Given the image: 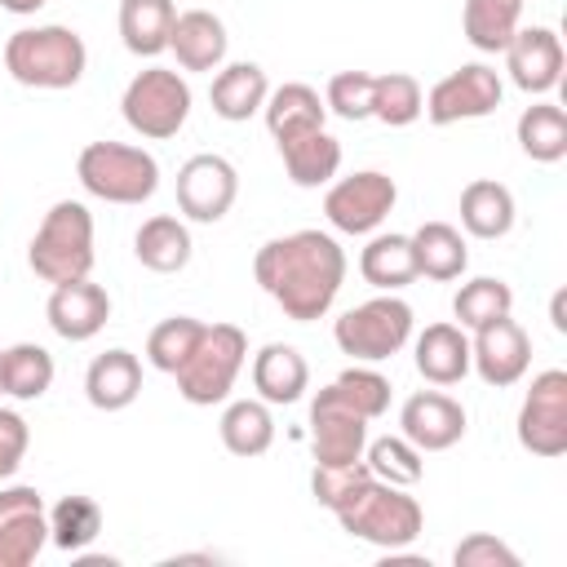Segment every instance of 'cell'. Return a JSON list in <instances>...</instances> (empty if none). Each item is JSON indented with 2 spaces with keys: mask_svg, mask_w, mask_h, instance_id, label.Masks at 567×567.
<instances>
[{
  "mask_svg": "<svg viewBox=\"0 0 567 567\" xmlns=\"http://www.w3.org/2000/svg\"><path fill=\"white\" fill-rule=\"evenodd\" d=\"M239 195V173L226 155H190L177 168V208L190 221H221Z\"/></svg>",
  "mask_w": 567,
  "mask_h": 567,
  "instance_id": "obj_12",
  "label": "cell"
},
{
  "mask_svg": "<svg viewBox=\"0 0 567 567\" xmlns=\"http://www.w3.org/2000/svg\"><path fill=\"white\" fill-rule=\"evenodd\" d=\"M75 177L106 204H142L159 186V164L151 151L128 142H89L75 159Z\"/></svg>",
  "mask_w": 567,
  "mask_h": 567,
  "instance_id": "obj_5",
  "label": "cell"
},
{
  "mask_svg": "<svg viewBox=\"0 0 567 567\" xmlns=\"http://www.w3.org/2000/svg\"><path fill=\"white\" fill-rule=\"evenodd\" d=\"M363 461H368L372 478L394 483V487H416V483H421V474H425L421 452H416L403 434H385V439L368 443V447H363Z\"/></svg>",
  "mask_w": 567,
  "mask_h": 567,
  "instance_id": "obj_38",
  "label": "cell"
},
{
  "mask_svg": "<svg viewBox=\"0 0 567 567\" xmlns=\"http://www.w3.org/2000/svg\"><path fill=\"white\" fill-rule=\"evenodd\" d=\"M120 111H124V124L133 133H142L151 142H164L190 115V84L168 66H146L128 80V89L120 97Z\"/></svg>",
  "mask_w": 567,
  "mask_h": 567,
  "instance_id": "obj_8",
  "label": "cell"
},
{
  "mask_svg": "<svg viewBox=\"0 0 567 567\" xmlns=\"http://www.w3.org/2000/svg\"><path fill=\"white\" fill-rule=\"evenodd\" d=\"M518 443L532 456H563L567 452V372L545 368L532 377V390L518 408Z\"/></svg>",
  "mask_w": 567,
  "mask_h": 567,
  "instance_id": "obj_9",
  "label": "cell"
},
{
  "mask_svg": "<svg viewBox=\"0 0 567 567\" xmlns=\"http://www.w3.org/2000/svg\"><path fill=\"white\" fill-rule=\"evenodd\" d=\"M248 359V337L235 323H204L195 350L186 354V363L173 372L177 377V394L195 408H213L230 394L239 368Z\"/></svg>",
  "mask_w": 567,
  "mask_h": 567,
  "instance_id": "obj_6",
  "label": "cell"
},
{
  "mask_svg": "<svg viewBox=\"0 0 567 567\" xmlns=\"http://www.w3.org/2000/svg\"><path fill=\"white\" fill-rule=\"evenodd\" d=\"M53 385V354L35 341H18L4 350V394L13 399H40Z\"/></svg>",
  "mask_w": 567,
  "mask_h": 567,
  "instance_id": "obj_37",
  "label": "cell"
},
{
  "mask_svg": "<svg viewBox=\"0 0 567 567\" xmlns=\"http://www.w3.org/2000/svg\"><path fill=\"white\" fill-rule=\"evenodd\" d=\"M0 394H4V350H0Z\"/></svg>",
  "mask_w": 567,
  "mask_h": 567,
  "instance_id": "obj_47",
  "label": "cell"
},
{
  "mask_svg": "<svg viewBox=\"0 0 567 567\" xmlns=\"http://www.w3.org/2000/svg\"><path fill=\"white\" fill-rule=\"evenodd\" d=\"M421 106H425V93H421L416 75H408V71L372 75V120H381L390 128H403L421 115Z\"/></svg>",
  "mask_w": 567,
  "mask_h": 567,
  "instance_id": "obj_36",
  "label": "cell"
},
{
  "mask_svg": "<svg viewBox=\"0 0 567 567\" xmlns=\"http://www.w3.org/2000/svg\"><path fill=\"white\" fill-rule=\"evenodd\" d=\"M332 337L341 346V354L350 359H363V363H381L390 354H399L412 337V306L394 292L385 297H372L354 310H346L337 323H332Z\"/></svg>",
  "mask_w": 567,
  "mask_h": 567,
  "instance_id": "obj_7",
  "label": "cell"
},
{
  "mask_svg": "<svg viewBox=\"0 0 567 567\" xmlns=\"http://www.w3.org/2000/svg\"><path fill=\"white\" fill-rule=\"evenodd\" d=\"M266 93H270V84H266V71L257 62H230V66H217L208 102L221 120L239 124L266 106Z\"/></svg>",
  "mask_w": 567,
  "mask_h": 567,
  "instance_id": "obj_23",
  "label": "cell"
},
{
  "mask_svg": "<svg viewBox=\"0 0 567 567\" xmlns=\"http://www.w3.org/2000/svg\"><path fill=\"white\" fill-rule=\"evenodd\" d=\"M199 332H204V323L190 319V315H173V319L155 323L151 337H146V359H151V368H159V372L173 377V372L186 363V354L195 350Z\"/></svg>",
  "mask_w": 567,
  "mask_h": 567,
  "instance_id": "obj_39",
  "label": "cell"
},
{
  "mask_svg": "<svg viewBox=\"0 0 567 567\" xmlns=\"http://www.w3.org/2000/svg\"><path fill=\"white\" fill-rule=\"evenodd\" d=\"M399 434L416 452H447L465 434V408L443 390H416L399 412Z\"/></svg>",
  "mask_w": 567,
  "mask_h": 567,
  "instance_id": "obj_16",
  "label": "cell"
},
{
  "mask_svg": "<svg viewBox=\"0 0 567 567\" xmlns=\"http://www.w3.org/2000/svg\"><path fill=\"white\" fill-rule=\"evenodd\" d=\"M49 0H0V9H9V13H35V9H44Z\"/></svg>",
  "mask_w": 567,
  "mask_h": 567,
  "instance_id": "obj_45",
  "label": "cell"
},
{
  "mask_svg": "<svg viewBox=\"0 0 567 567\" xmlns=\"http://www.w3.org/2000/svg\"><path fill=\"white\" fill-rule=\"evenodd\" d=\"M394 199H399L394 177H385V173H377V168H363V173H350V177H341V182L328 186V195H323V217H328L341 235H368V230H377V226L390 217Z\"/></svg>",
  "mask_w": 567,
  "mask_h": 567,
  "instance_id": "obj_10",
  "label": "cell"
},
{
  "mask_svg": "<svg viewBox=\"0 0 567 567\" xmlns=\"http://www.w3.org/2000/svg\"><path fill=\"white\" fill-rule=\"evenodd\" d=\"M323 106L341 120H368L372 115V75L368 71H337L328 80Z\"/></svg>",
  "mask_w": 567,
  "mask_h": 567,
  "instance_id": "obj_41",
  "label": "cell"
},
{
  "mask_svg": "<svg viewBox=\"0 0 567 567\" xmlns=\"http://www.w3.org/2000/svg\"><path fill=\"white\" fill-rule=\"evenodd\" d=\"M266 128L275 142H288V137H301L310 128H323V97L310 89V84H279L275 93H266Z\"/></svg>",
  "mask_w": 567,
  "mask_h": 567,
  "instance_id": "obj_24",
  "label": "cell"
},
{
  "mask_svg": "<svg viewBox=\"0 0 567 567\" xmlns=\"http://www.w3.org/2000/svg\"><path fill=\"white\" fill-rule=\"evenodd\" d=\"M509 310H514V288L505 279H492V275L461 284L456 297H452V315H456V323L465 332H478V328L505 319Z\"/></svg>",
  "mask_w": 567,
  "mask_h": 567,
  "instance_id": "obj_33",
  "label": "cell"
},
{
  "mask_svg": "<svg viewBox=\"0 0 567 567\" xmlns=\"http://www.w3.org/2000/svg\"><path fill=\"white\" fill-rule=\"evenodd\" d=\"M279 155H284V168H288L292 186H323L341 168V142L328 128H310L301 137L279 142Z\"/></svg>",
  "mask_w": 567,
  "mask_h": 567,
  "instance_id": "obj_25",
  "label": "cell"
},
{
  "mask_svg": "<svg viewBox=\"0 0 567 567\" xmlns=\"http://www.w3.org/2000/svg\"><path fill=\"white\" fill-rule=\"evenodd\" d=\"M310 447H315V461L319 465H350V461H363V447H368V421L341 403L332 394V385H323L310 403Z\"/></svg>",
  "mask_w": 567,
  "mask_h": 567,
  "instance_id": "obj_14",
  "label": "cell"
},
{
  "mask_svg": "<svg viewBox=\"0 0 567 567\" xmlns=\"http://www.w3.org/2000/svg\"><path fill=\"white\" fill-rule=\"evenodd\" d=\"M368 474H372L368 461H350V465H319V461H315V470H310V496H315L323 509H337Z\"/></svg>",
  "mask_w": 567,
  "mask_h": 567,
  "instance_id": "obj_42",
  "label": "cell"
},
{
  "mask_svg": "<svg viewBox=\"0 0 567 567\" xmlns=\"http://www.w3.org/2000/svg\"><path fill=\"white\" fill-rule=\"evenodd\" d=\"M49 328L62 337V341H89L106 328L111 319V297L102 284L93 279H71V284H53L49 292Z\"/></svg>",
  "mask_w": 567,
  "mask_h": 567,
  "instance_id": "obj_18",
  "label": "cell"
},
{
  "mask_svg": "<svg viewBox=\"0 0 567 567\" xmlns=\"http://www.w3.org/2000/svg\"><path fill=\"white\" fill-rule=\"evenodd\" d=\"M102 532V509L93 496H62L53 509H49V545L66 549V554H80L97 540Z\"/></svg>",
  "mask_w": 567,
  "mask_h": 567,
  "instance_id": "obj_35",
  "label": "cell"
},
{
  "mask_svg": "<svg viewBox=\"0 0 567 567\" xmlns=\"http://www.w3.org/2000/svg\"><path fill=\"white\" fill-rule=\"evenodd\" d=\"M527 363H532V337L509 315L496 319V323H487V328H478L474 341H470V368L487 385H496V390L523 381Z\"/></svg>",
  "mask_w": 567,
  "mask_h": 567,
  "instance_id": "obj_15",
  "label": "cell"
},
{
  "mask_svg": "<svg viewBox=\"0 0 567 567\" xmlns=\"http://www.w3.org/2000/svg\"><path fill=\"white\" fill-rule=\"evenodd\" d=\"M252 385H257V394L266 403H297L306 394V385H310V368H306L297 346L270 341L252 359Z\"/></svg>",
  "mask_w": 567,
  "mask_h": 567,
  "instance_id": "obj_22",
  "label": "cell"
},
{
  "mask_svg": "<svg viewBox=\"0 0 567 567\" xmlns=\"http://www.w3.org/2000/svg\"><path fill=\"white\" fill-rule=\"evenodd\" d=\"M523 18V0H465V40L478 53H505Z\"/></svg>",
  "mask_w": 567,
  "mask_h": 567,
  "instance_id": "obj_32",
  "label": "cell"
},
{
  "mask_svg": "<svg viewBox=\"0 0 567 567\" xmlns=\"http://www.w3.org/2000/svg\"><path fill=\"white\" fill-rule=\"evenodd\" d=\"M221 443L235 456H261L275 443V416L266 408V399H235L221 412Z\"/></svg>",
  "mask_w": 567,
  "mask_h": 567,
  "instance_id": "obj_31",
  "label": "cell"
},
{
  "mask_svg": "<svg viewBox=\"0 0 567 567\" xmlns=\"http://www.w3.org/2000/svg\"><path fill=\"white\" fill-rule=\"evenodd\" d=\"M84 394L97 412H124L142 394V363L133 350H106L84 372Z\"/></svg>",
  "mask_w": 567,
  "mask_h": 567,
  "instance_id": "obj_20",
  "label": "cell"
},
{
  "mask_svg": "<svg viewBox=\"0 0 567 567\" xmlns=\"http://www.w3.org/2000/svg\"><path fill=\"white\" fill-rule=\"evenodd\" d=\"M89 66V49L71 27H22L4 40V71L27 89H71Z\"/></svg>",
  "mask_w": 567,
  "mask_h": 567,
  "instance_id": "obj_3",
  "label": "cell"
},
{
  "mask_svg": "<svg viewBox=\"0 0 567 567\" xmlns=\"http://www.w3.org/2000/svg\"><path fill=\"white\" fill-rule=\"evenodd\" d=\"M452 563L456 567H518V554L505 540H496L487 532H474L452 549Z\"/></svg>",
  "mask_w": 567,
  "mask_h": 567,
  "instance_id": "obj_43",
  "label": "cell"
},
{
  "mask_svg": "<svg viewBox=\"0 0 567 567\" xmlns=\"http://www.w3.org/2000/svg\"><path fill=\"white\" fill-rule=\"evenodd\" d=\"M412 257H416V275L439 279V284L461 279V270L470 266L465 239H461V230L447 226V221H425V226H416V235H412Z\"/></svg>",
  "mask_w": 567,
  "mask_h": 567,
  "instance_id": "obj_29",
  "label": "cell"
},
{
  "mask_svg": "<svg viewBox=\"0 0 567 567\" xmlns=\"http://www.w3.org/2000/svg\"><path fill=\"white\" fill-rule=\"evenodd\" d=\"M518 146L536 164H558L567 155V115L554 102H536L518 115Z\"/></svg>",
  "mask_w": 567,
  "mask_h": 567,
  "instance_id": "obj_34",
  "label": "cell"
},
{
  "mask_svg": "<svg viewBox=\"0 0 567 567\" xmlns=\"http://www.w3.org/2000/svg\"><path fill=\"white\" fill-rule=\"evenodd\" d=\"M252 275L288 319L310 323L332 310L346 279V252L323 230H292L257 248Z\"/></svg>",
  "mask_w": 567,
  "mask_h": 567,
  "instance_id": "obj_1",
  "label": "cell"
},
{
  "mask_svg": "<svg viewBox=\"0 0 567 567\" xmlns=\"http://www.w3.org/2000/svg\"><path fill=\"white\" fill-rule=\"evenodd\" d=\"M337 523L354 536V540H368L377 549H408L421 527H425V514H421V501L408 496V487H394V483H381V478H363L337 509Z\"/></svg>",
  "mask_w": 567,
  "mask_h": 567,
  "instance_id": "obj_2",
  "label": "cell"
},
{
  "mask_svg": "<svg viewBox=\"0 0 567 567\" xmlns=\"http://www.w3.org/2000/svg\"><path fill=\"white\" fill-rule=\"evenodd\" d=\"M563 40L549 27H518L505 44V71L523 93H549L563 80Z\"/></svg>",
  "mask_w": 567,
  "mask_h": 567,
  "instance_id": "obj_17",
  "label": "cell"
},
{
  "mask_svg": "<svg viewBox=\"0 0 567 567\" xmlns=\"http://www.w3.org/2000/svg\"><path fill=\"white\" fill-rule=\"evenodd\" d=\"M501 75L492 71V66H483V62H465L461 71H452V75H443L430 93H425V115H430V124H456V120H483V115H492L496 106H501Z\"/></svg>",
  "mask_w": 567,
  "mask_h": 567,
  "instance_id": "obj_11",
  "label": "cell"
},
{
  "mask_svg": "<svg viewBox=\"0 0 567 567\" xmlns=\"http://www.w3.org/2000/svg\"><path fill=\"white\" fill-rule=\"evenodd\" d=\"M461 226L474 239H501V235H509V226H514V195H509V186H501L492 177L470 182L461 190Z\"/></svg>",
  "mask_w": 567,
  "mask_h": 567,
  "instance_id": "obj_28",
  "label": "cell"
},
{
  "mask_svg": "<svg viewBox=\"0 0 567 567\" xmlns=\"http://www.w3.org/2000/svg\"><path fill=\"white\" fill-rule=\"evenodd\" d=\"M359 275L381 288V292H399L416 279V257H412V235H372L368 248L359 252Z\"/></svg>",
  "mask_w": 567,
  "mask_h": 567,
  "instance_id": "obj_30",
  "label": "cell"
},
{
  "mask_svg": "<svg viewBox=\"0 0 567 567\" xmlns=\"http://www.w3.org/2000/svg\"><path fill=\"white\" fill-rule=\"evenodd\" d=\"M177 22L173 0H120V35L137 58H155L168 49V31Z\"/></svg>",
  "mask_w": 567,
  "mask_h": 567,
  "instance_id": "obj_27",
  "label": "cell"
},
{
  "mask_svg": "<svg viewBox=\"0 0 567 567\" xmlns=\"http://www.w3.org/2000/svg\"><path fill=\"white\" fill-rule=\"evenodd\" d=\"M27 443H31L27 421H22L13 408H0V478H9V474L22 465Z\"/></svg>",
  "mask_w": 567,
  "mask_h": 567,
  "instance_id": "obj_44",
  "label": "cell"
},
{
  "mask_svg": "<svg viewBox=\"0 0 567 567\" xmlns=\"http://www.w3.org/2000/svg\"><path fill=\"white\" fill-rule=\"evenodd\" d=\"M49 545V509L35 487H0V567H31Z\"/></svg>",
  "mask_w": 567,
  "mask_h": 567,
  "instance_id": "obj_13",
  "label": "cell"
},
{
  "mask_svg": "<svg viewBox=\"0 0 567 567\" xmlns=\"http://www.w3.org/2000/svg\"><path fill=\"white\" fill-rule=\"evenodd\" d=\"M27 266L44 284L89 279V270H93V213L80 199H58L44 213L40 230L31 235Z\"/></svg>",
  "mask_w": 567,
  "mask_h": 567,
  "instance_id": "obj_4",
  "label": "cell"
},
{
  "mask_svg": "<svg viewBox=\"0 0 567 567\" xmlns=\"http://www.w3.org/2000/svg\"><path fill=\"white\" fill-rule=\"evenodd\" d=\"M416 372L430 385H456L470 372V337L461 323H430L416 337Z\"/></svg>",
  "mask_w": 567,
  "mask_h": 567,
  "instance_id": "obj_21",
  "label": "cell"
},
{
  "mask_svg": "<svg viewBox=\"0 0 567 567\" xmlns=\"http://www.w3.org/2000/svg\"><path fill=\"white\" fill-rule=\"evenodd\" d=\"M549 319H554V328H558V332H567V319H563V292L554 297V306H549Z\"/></svg>",
  "mask_w": 567,
  "mask_h": 567,
  "instance_id": "obj_46",
  "label": "cell"
},
{
  "mask_svg": "<svg viewBox=\"0 0 567 567\" xmlns=\"http://www.w3.org/2000/svg\"><path fill=\"white\" fill-rule=\"evenodd\" d=\"M332 394L341 403H350L363 421H377L385 408H390V381L372 368H346L337 381H332Z\"/></svg>",
  "mask_w": 567,
  "mask_h": 567,
  "instance_id": "obj_40",
  "label": "cell"
},
{
  "mask_svg": "<svg viewBox=\"0 0 567 567\" xmlns=\"http://www.w3.org/2000/svg\"><path fill=\"white\" fill-rule=\"evenodd\" d=\"M133 252H137V261H142L146 270L173 275V270H182V266L190 261V230H186V221H177V217H168V213H155V217H146V221L137 226Z\"/></svg>",
  "mask_w": 567,
  "mask_h": 567,
  "instance_id": "obj_26",
  "label": "cell"
},
{
  "mask_svg": "<svg viewBox=\"0 0 567 567\" xmlns=\"http://www.w3.org/2000/svg\"><path fill=\"white\" fill-rule=\"evenodd\" d=\"M168 49L182 71H217L226 62V27L208 9H186L168 31Z\"/></svg>",
  "mask_w": 567,
  "mask_h": 567,
  "instance_id": "obj_19",
  "label": "cell"
}]
</instances>
